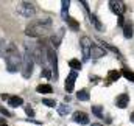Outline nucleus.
Segmentation results:
<instances>
[{"label": "nucleus", "mask_w": 134, "mask_h": 126, "mask_svg": "<svg viewBox=\"0 0 134 126\" xmlns=\"http://www.w3.org/2000/svg\"><path fill=\"white\" fill-rule=\"evenodd\" d=\"M106 55V51L101 48V47H95V45H92V48H91V56L94 58V59H98L101 56H104Z\"/></svg>", "instance_id": "obj_11"}, {"label": "nucleus", "mask_w": 134, "mask_h": 126, "mask_svg": "<svg viewBox=\"0 0 134 126\" xmlns=\"http://www.w3.org/2000/svg\"><path fill=\"white\" fill-rule=\"evenodd\" d=\"M89 19H91V24H92V25H94V27H95L98 31H103V30H104V28H103V24H101L100 20L97 19V16L91 14V16H89Z\"/></svg>", "instance_id": "obj_15"}, {"label": "nucleus", "mask_w": 134, "mask_h": 126, "mask_svg": "<svg viewBox=\"0 0 134 126\" xmlns=\"http://www.w3.org/2000/svg\"><path fill=\"white\" fill-rule=\"evenodd\" d=\"M0 114H2V115H5V117H13V114H11L8 109H5L3 106H0Z\"/></svg>", "instance_id": "obj_28"}, {"label": "nucleus", "mask_w": 134, "mask_h": 126, "mask_svg": "<svg viewBox=\"0 0 134 126\" xmlns=\"http://www.w3.org/2000/svg\"><path fill=\"white\" fill-rule=\"evenodd\" d=\"M120 72L119 70H109L108 72V78H109V81H117L119 78H120Z\"/></svg>", "instance_id": "obj_18"}, {"label": "nucleus", "mask_w": 134, "mask_h": 126, "mask_svg": "<svg viewBox=\"0 0 134 126\" xmlns=\"http://www.w3.org/2000/svg\"><path fill=\"white\" fill-rule=\"evenodd\" d=\"M58 112H59V115H67L70 112V106L69 104H59L58 106Z\"/></svg>", "instance_id": "obj_19"}, {"label": "nucleus", "mask_w": 134, "mask_h": 126, "mask_svg": "<svg viewBox=\"0 0 134 126\" xmlns=\"http://www.w3.org/2000/svg\"><path fill=\"white\" fill-rule=\"evenodd\" d=\"M16 9H17V13L22 17H31V16H34V13H36V8H34V5L31 2H20Z\"/></svg>", "instance_id": "obj_4"}, {"label": "nucleus", "mask_w": 134, "mask_h": 126, "mask_svg": "<svg viewBox=\"0 0 134 126\" xmlns=\"http://www.w3.org/2000/svg\"><path fill=\"white\" fill-rule=\"evenodd\" d=\"M73 122L75 123H80V125H87L89 123V115H86L84 112H75L73 114Z\"/></svg>", "instance_id": "obj_9"}, {"label": "nucleus", "mask_w": 134, "mask_h": 126, "mask_svg": "<svg viewBox=\"0 0 134 126\" xmlns=\"http://www.w3.org/2000/svg\"><path fill=\"white\" fill-rule=\"evenodd\" d=\"M81 48H83V59L87 61L91 56V48H92V41L89 37H83L81 39Z\"/></svg>", "instance_id": "obj_7"}, {"label": "nucleus", "mask_w": 134, "mask_h": 126, "mask_svg": "<svg viewBox=\"0 0 134 126\" xmlns=\"http://www.w3.org/2000/svg\"><path fill=\"white\" fill-rule=\"evenodd\" d=\"M69 65H70L73 70H78V68H81V62H80L78 59H70V61H69Z\"/></svg>", "instance_id": "obj_23"}, {"label": "nucleus", "mask_w": 134, "mask_h": 126, "mask_svg": "<svg viewBox=\"0 0 134 126\" xmlns=\"http://www.w3.org/2000/svg\"><path fill=\"white\" fill-rule=\"evenodd\" d=\"M42 103H44L45 106H48V107H55V104H56L55 100H42Z\"/></svg>", "instance_id": "obj_27"}, {"label": "nucleus", "mask_w": 134, "mask_h": 126, "mask_svg": "<svg viewBox=\"0 0 134 126\" xmlns=\"http://www.w3.org/2000/svg\"><path fill=\"white\" fill-rule=\"evenodd\" d=\"M92 126H101V125H98V123H94V125H92Z\"/></svg>", "instance_id": "obj_32"}, {"label": "nucleus", "mask_w": 134, "mask_h": 126, "mask_svg": "<svg viewBox=\"0 0 134 126\" xmlns=\"http://www.w3.org/2000/svg\"><path fill=\"white\" fill-rule=\"evenodd\" d=\"M75 81H76V72H70L69 76L66 79V92L67 94H72L73 92V87H75Z\"/></svg>", "instance_id": "obj_8"}, {"label": "nucleus", "mask_w": 134, "mask_h": 126, "mask_svg": "<svg viewBox=\"0 0 134 126\" xmlns=\"http://www.w3.org/2000/svg\"><path fill=\"white\" fill-rule=\"evenodd\" d=\"M52 30V19L48 17H42V19H37L31 22L27 28H25V34L27 36H31V37H42V36H47Z\"/></svg>", "instance_id": "obj_1"}, {"label": "nucleus", "mask_w": 134, "mask_h": 126, "mask_svg": "<svg viewBox=\"0 0 134 126\" xmlns=\"http://www.w3.org/2000/svg\"><path fill=\"white\" fill-rule=\"evenodd\" d=\"M63 19L66 20L67 25H69L72 30H78V28H80V22H78V20H75V19H72V17H69V16H64Z\"/></svg>", "instance_id": "obj_14"}, {"label": "nucleus", "mask_w": 134, "mask_h": 126, "mask_svg": "<svg viewBox=\"0 0 134 126\" xmlns=\"http://www.w3.org/2000/svg\"><path fill=\"white\" fill-rule=\"evenodd\" d=\"M63 36H64V28H59L56 34H53V36H52V44H53L55 47H59V44H61V39H63Z\"/></svg>", "instance_id": "obj_12"}, {"label": "nucleus", "mask_w": 134, "mask_h": 126, "mask_svg": "<svg viewBox=\"0 0 134 126\" xmlns=\"http://www.w3.org/2000/svg\"><path fill=\"white\" fill-rule=\"evenodd\" d=\"M89 90H86V89H81V90H78V94H76V98L78 100H81V101H87L89 100Z\"/></svg>", "instance_id": "obj_17"}, {"label": "nucleus", "mask_w": 134, "mask_h": 126, "mask_svg": "<svg viewBox=\"0 0 134 126\" xmlns=\"http://www.w3.org/2000/svg\"><path fill=\"white\" fill-rule=\"evenodd\" d=\"M5 61H6L8 72H11V73L17 72L20 68V65H22V56H20V53H19V50H17V47L14 44L8 45V48L5 51Z\"/></svg>", "instance_id": "obj_2"}, {"label": "nucleus", "mask_w": 134, "mask_h": 126, "mask_svg": "<svg viewBox=\"0 0 134 126\" xmlns=\"http://www.w3.org/2000/svg\"><path fill=\"white\" fill-rule=\"evenodd\" d=\"M92 112H94L97 117H104V115H103V109H101V106H92Z\"/></svg>", "instance_id": "obj_24"}, {"label": "nucleus", "mask_w": 134, "mask_h": 126, "mask_svg": "<svg viewBox=\"0 0 134 126\" xmlns=\"http://www.w3.org/2000/svg\"><path fill=\"white\" fill-rule=\"evenodd\" d=\"M22 103H24V100L20 96H9V100H8V104L11 107H19V106H22Z\"/></svg>", "instance_id": "obj_13"}, {"label": "nucleus", "mask_w": 134, "mask_h": 126, "mask_svg": "<svg viewBox=\"0 0 134 126\" xmlns=\"http://www.w3.org/2000/svg\"><path fill=\"white\" fill-rule=\"evenodd\" d=\"M5 51H6V41L2 39V41H0V56L5 55Z\"/></svg>", "instance_id": "obj_26"}, {"label": "nucleus", "mask_w": 134, "mask_h": 126, "mask_svg": "<svg viewBox=\"0 0 134 126\" xmlns=\"http://www.w3.org/2000/svg\"><path fill=\"white\" fill-rule=\"evenodd\" d=\"M0 126H8L6 123H5V120H3V118H0Z\"/></svg>", "instance_id": "obj_30"}, {"label": "nucleus", "mask_w": 134, "mask_h": 126, "mask_svg": "<svg viewBox=\"0 0 134 126\" xmlns=\"http://www.w3.org/2000/svg\"><path fill=\"white\" fill-rule=\"evenodd\" d=\"M36 92H39V94H50V92H53V89H52L50 84H41V86L36 87Z\"/></svg>", "instance_id": "obj_16"}, {"label": "nucleus", "mask_w": 134, "mask_h": 126, "mask_svg": "<svg viewBox=\"0 0 134 126\" xmlns=\"http://www.w3.org/2000/svg\"><path fill=\"white\" fill-rule=\"evenodd\" d=\"M69 6H70V2H69V0H63V2H61V13H63V17L67 16V9H69Z\"/></svg>", "instance_id": "obj_22"}, {"label": "nucleus", "mask_w": 134, "mask_h": 126, "mask_svg": "<svg viewBox=\"0 0 134 126\" xmlns=\"http://www.w3.org/2000/svg\"><path fill=\"white\" fill-rule=\"evenodd\" d=\"M47 59H48V62H50V65H52L53 79L56 81V79H58V56H56V53H55L52 48L47 50Z\"/></svg>", "instance_id": "obj_5"}, {"label": "nucleus", "mask_w": 134, "mask_h": 126, "mask_svg": "<svg viewBox=\"0 0 134 126\" xmlns=\"http://www.w3.org/2000/svg\"><path fill=\"white\" fill-rule=\"evenodd\" d=\"M126 79H130V81H133L134 83V72H131V70H128V68H123L122 72H120Z\"/></svg>", "instance_id": "obj_20"}, {"label": "nucleus", "mask_w": 134, "mask_h": 126, "mask_svg": "<svg viewBox=\"0 0 134 126\" xmlns=\"http://www.w3.org/2000/svg\"><path fill=\"white\" fill-rule=\"evenodd\" d=\"M131 122H133V123H134V112H133V114H131Z\"/></svg>", "instance_id": "obj_31"}, {"label": "nucleus", "mask_w": 134, "mask_h": 126, "mask_svg": "<svg viewBox=\"0 0 134 126\" xmlns=\"http://www.w3.org/2000/svg\"><path fill=\"white\" fill-rule=\"evenodd\" d=\"M109 8H111V11H112L114 14H117L119 17L125 13V3L120 2V0H111V2H109Z\"/></svg>", "instance_id": "obj_6"}, {"label": "nucleus", "mask_w": 134, "mask_h": 126, "mask_svg": "<svg viewBox=\"0 0 134 126\" xmlns=\"http://www.w3.org/2000/svg\"><path fill=\"white\" fill-rule=\"evenodd\" d=\"M123 34H125V37L126 39H131L134 34V30L130 27V25H125V28H123Z\"/></svg>", "instance_id": "obj_21"}, {"label": "nucleus", "mask_w": 134, "mask_h": 126, "mask_svg": "<svg viewBox=\"0 0 134 126\" xmlns=\"http://www.w3.org/2000/svg\"><path fill=\"white\" fill-rule=\"evenodd\" d=\"M25 111H27V114H28L30 117H33V115H34V111H33V109H31V107H27Z\"/></svg>", "instance_id": "obj_29"}, {"label": "nucleus", "mask_w": 134, "mask_h": 126, "mask_svg": "<svg viewBox=\"0 0 134 126\" xmlns=\"http://www.w3.org/2000/svg\"><path fill=\"white\" fill-rule=\"evenodd\" d=\"M33 67H34V59L31 56V53L27 51L24 59H22V76L24 78H30L31 73H33Z\"/></svg>", "instance_id": "obj_3"}, {"label": "nucleus", "mask_w": 134, "mask_h": 126, "mask_svg": "<svg viewBox=\"0 0 134 126\" xmlns=\"http://www.w3.org/2000/svg\"><path fill=\"white\" fill-rule=\"evenodd\" d=\"M41 76H44V78H47V79H53V75H52V72H50L48 68H44V70L41 72Z\"/></svg>", "instance_id": "obj_25"}, {"label": "nucleus", "mask_w": 134, "mask_h": 126, "mask_svg": "<svg viewBox=\"0 0 134 126\" xmlns=\"http://www.w3.org/2000/svg\"><path fill=\"white\" fill-rule=\"evenodd\" d=\"M128 103H130V96H128L126 94H122V95H119V96L115 98V106H117V107H120V109L126 107V106H128Z\"/></svg>", "instance_id": "obj_10"}]
</instances>
